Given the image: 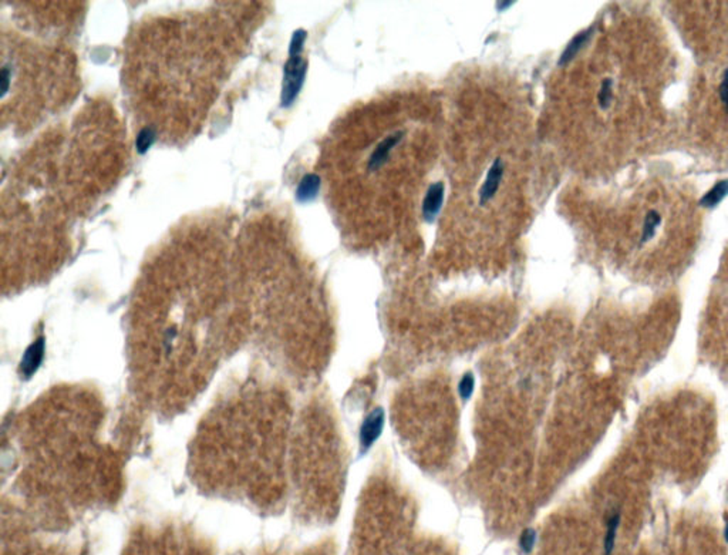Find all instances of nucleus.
Listing matches in <instances>:
<instances>
[{
	"instance_id": "1",
	"label": "nucleus",
	"mask_w": 728,
	"mask_h": 555,
	"mask_svg": "<svg viewBox=\"0 0 728 555\" xmlns=\"http://www.w3.org/2000/svg\"><path fill=\"white\" fill-rule=\"evenodd\" d=\"M126 555H209V552L188 534L180 531H165L135 537Z\"/></svg>"
},
{
	"instance_id": "2",
	"label": "nucleus",
	"mask_w": 728,
	"mask_h": 555,
	"mask_svg": "<svg viewBox=\"0 0 728 555\" xmlns=\"http://www.w3.org/2000/svg\"><path fill=\"white\" fill-rule=\"evenodd\" d=\"M306 70L307 63L306 60L299 56H290L289 60L285 64V75H283V84H282V107L292 106L296 97L299 95L302 86L305 83L306 77Z\"/></svg>"
},
{
	"instance_id": "3",
	"label": "nucleus",
	"mask_w": 728,
	"mask_h": 555,
	"mask_svg": "<svg viewBox=\"0 0 728 555\" xmlns=\"http://www.w3.org/2000/svg\"><path fill=\"white\" fill-rule=\"evenodd\" d=\"M385 426V412L383 407H374L372 412L364 417L358 430V447L360 455H364L372 450L379 442Z\"/></svg>"
},
{
	"instance_id": "4",
	"label": "nucleus",
	"mask_w": 728,
	"mask_h": 555,
	"mask_svg": "<svg viewBox=\"0 0 728 555\" xmlns=\"http://www.w3.org/2000/svg\"><path fill=\"white\" fill-rule=\"evenodd\" d=\"M502 178H504V164L501 158H497L494 164L491 165L490 171L487 177H485V181L481 187V191H479L481 204L488 203L495 197L497 191L499 189V185L502 182Z\"/></svg>"
},
{
	"instance_id": "5",
	"label": "nucleus",
	"mask_w": 728,
	"mask_h": 555,
	"mask_svg": "<svg viewBox=\"0 0 728 555\" xmlns=\"http://www.w3.org/2000/svg\"><path fill=\"white\" fill-rule=\"evenodd\" d=\"M401 138H403V133L399 131V133L387 135L379 144V146H376V149L372 153V156L369 158V162H367V168H369L370 171H376V170H379V168H381V165L385 164V161L388 160V156H390L392 150L401 141Z\"/></svg>"
},
{
	"instance_id": "6",
	"label": "nucleus",
	"mask_w": 728,
	"mask_h": 555,
	"mask_svg": "<svg viewBox=\"0 0 728 555\" xmlns=\"http://www.w3.org/2000/svg\"><path fill=\"white\" fill-rule=\"evenodd\" d=\"M444 200V185L443 182H434L428 187L427 194L423 203V214L424 218L428 223H432L435 220L437 214H439Z\"/></svg>"
},
{
	"instance_id": "7",
	"label": "nucleus",
	"mask_w": 728,
	"mask_h": 555,
	"mask_svg": "<svg viewBox=\"0 0 728 555\" xmlns=\"http://www.w3.org/2000/svg\"><path fill=\"white\" fill-rule=\"evenodd\" d=\"M320 177L316 174H307L302 178L299 182V187L296 189V198L300 203H309L316 198L320 189Z\"/></svg>"
},
{
	"instance_id": "8",
	"label": "nucleus",
	"mask_w": 728,
	"mask_h": 555,
	"mask_svg": "<svg viewBox=\"0 0 728 555\" xmlns=\"http://www.w3.org/2000/svg\"><path fill=\"white\" fill-rule=\"evenodd\" d=\"M620 521H622L620 511H613L609 516L608 521H606V533H604V540H603V552H604V555H612V552L615 549Z\"/></svg>"
},
{
	"instance_id": "9",
	"label": "nucleus",
	"mask_w": 728,
	"mask_h": 555,
	"mask_svg": "<svg viewBox=\"0 0 728 555\" xmlns=\"http://www.w3.org/2000/svg\"><path fill=\"white\" fill-rule=\"evenodd\" d=\"M592 35H593V28H591V29H588V30H584V32L577 33V35L569 41V44H568V47L565 49V52L562 53V56H561V59H559V64L562 66V64L569 63V62H571V60H572V59H573V57H575L582 49H584L585 44L591 40Z\"/></svg>"
},
{
	"instance_id": "10",
	"label": "nucleus",
	"mask_w": 728,
	"mask_h": 555,
	"mask_svg": "<svg viewBox=\"0 0 728 555\" xmlns=\"http://www.w3.org/2000/svg\"><path fill=\"white\" fill-rule=\"evenodd\" d=\"M728 196V180H721L717 182L707 194L700 200V205L705 208H716L725 197Z\"/></svg>"
},
{
	"instance_id": "11",
	"label": "nucleus",
	"mask_w": 728,
	"mask_h": 555,
	"mask_svg": "<svg viewBox=\"0 0 728 555\" xmlns=\"http://www.w3.org/2000/svg\"><path fill=\"white\" fill-rule=\"evenodd\" d=\"M475 386H477V380H475V375L472 372H467V373H464L463 376H461V379L458 382V388H457L459 399L463 400L464 403H467L474 396Z\"/></svg>"
},
{
	"instance_id": "12",
	"label": "nucleus",
	"mask_w": 728,
	"mask_h": 555,
	"mask_svg": "<svg viewBox=\"0 0 728 555\" xmlns=\"http://www.w3.org/2000/svg\"><path fill=\"white\" fill-rule=\"evenodd\" d=\"M662 223V216L659 212L656 211H649L646 218H644V224H643V234H642V243H647V241H650L654 234H656L658 231V227Z\"/></svg>"
},
{
	"instance_id": "13",
	"label": "nucleus",
	"mask_w": 728,
	"mask_h": 555,
	"mask_svg": "<svg viewBox=\"0 0 728 555\" xmlns=\"http://www.w3.org/2000/svg\"><path fill=\"white\" fill-rule=\"evenodd\" d=\"M10 555H68V554L59 551L57 548H41V547H32V545L16 547L15 545L10 551Z\"/></svg>"
},
{
	"instance_id": "14",
	"label": "nucleus",
	"mask_w": 728,
	"mask_h": 555,
	"mask_svg": "<svg viewBox=\"0 0 728 555\" xmlns=\"http://www.w3.org/2000/svg\"><path fill=\"white\" fill-rule=\"evenodd\" d=\"M155 141V131L151 129V127H145L142 129L138 135H137V141H135V147H137V151L140 154H145L147 153L151 146Z\"/></svg>"
},
{
	"instance_id": "15",
	"label": "nucleus",
	"mask_w": 728,
	"mask_h": 555,
	"mask_svg": "<svg viewBox=\"0 0 728 555\" xmlns=\"http://www.w3.org/2000/svg\"><path fill=\"white\" fill-rule=\"evenodd\" d=\"M538 541V533L533 528H525L519 537V548L524 554H530Z\"/></svg>"
},
{
	"instance_id": "16",
	"label": "nucleus",
	"mask_w": 728,
	"mask_h": 555,
	"mask_svg": "<svg viewBox=\"0 0 728 555\" xmlns=\"http://www.w3.org/2000/svg\"><path fill=\"white\" fill-rule=\"evenodd\" d=\"M612 99H613V80L612 79H604L602 86H600L599 94H597L599 106L602 109H609V106L612 103Z\"/></svg>"
},
{
	"instance_id": "17",
	"label": "nucleus",
	"mask_w": 728,
	"mask_h": 555,
	"mask_svg": "<svg viewBox=\"0 0 728 555\" xmlns=\"http://www.w3.org/2000/svg\"><path fill=\"white\" fill-rule=\"evenodd\" d=\"M41 350H43L41 342L35 344L30 348V352L26 355V357H24V368H23L24 370H35L37 368V361L41 359Z\"/></svg>"
},
{
	"instance_id": "18",
	"label": "nucleus",
	"mask_w": 728,
	"mask_h": 555,
	"mask_svg": "<svg viewBox=\"0 0 728 555\" xmlns=\"http://www.w3.org/2000/svg\"><path fill=\"white\" fill-rule=\"evenodd\" d=\"M305 40H306V32L305 30H296L292 36V40H290V47H289V55L290 56H299L303 50V46H305Z\"/></svg>"
},
{
	"instance_id": "19",
	"label": "nucleus",
	"mask_w": 728,
	"mask_h": 555,
	"mask_svg": "<svg viewBox=\"0 0 728 555\" xmlns=\"http://www.w3.org/2000/svg\"><path fill=\"white\" fill-rule=\"evenodd\" d=\"M718 93H720L721 103H722L725 111L728 113V68L724 71V76H722V80H721V84H720Z\"/></svg>"
},
{
	"instance_id": "20",
	"label": "nucleus",
	"mask_w": 728,
	"mask_h": 555,
	"mask_svg": "<svg viewBox=\"0 0 728 555\" xmlns=\"http://www.w3.org/2000/svg\"><path fill=\"white\" fill-rule=\"evenodd\" d=\"M9 80H10V71H9L8 67H3V70H2V82H3V86H2L3 93H2V95H3V97H5V94L9 90Z\"/></svg>"
},
{
	"instance_id": "21",
	"label": "nucleus",
	"mask_w": 728,
	"mask_h": 555,
	"mask_svg": "<svg viewBox=\"0 0 728 555\" xmlns=\"http://www.w3.org/2000/svg\"><path fill=\"white\" fill-rule=\"evenodd\" d=\"M724 540L728 544V521L725 523V527H724Z\"/></svg>"
}]
</instances>
